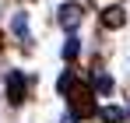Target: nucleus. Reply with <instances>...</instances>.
<instances>
[{
  "mask_svg": "<svg viewBox=\"0 0 130 123\" xmlns=\"http://www.w3.org/2000/svg\"><path fill=\"white\" fill-rule=\"evenodd\" d=\"M95 88H99L102 95H109V91H112V78H106V74H99V78H95Z\"/></svg>",
  "mask_w": 130,
  "mask_h": 123,
  "instance_id": "obj_5",
  "label": "nucleus"
},
{
  "mask_svg": "<svg viewBox=\"0 0 130 123\" xmlns=\"http://www.w3.org/2000/svg\"><path fill=\"white\" fill-rule=\"evenodd\" d=\"M63 56H67V60H74V56H77V39H67V46H63Z\"/></svg>",
  "mask_w": 130,
  "mask_h": 123,
  "instance_id": "obj_6",
  "label": "nucleus"
},
{
  "mask_svg": "<svg viewBox=\"0 0 130 123\" xmlns=\"http://www.w3.org/2000/svg\"><path fill=\"white\" fill-rule=\"evenodd\" d=\"M7 99L14 105L25 102V74L21 70H11V78H7Z\"/></svg>",
  "mask_w": 130,
  "mask_h": 123,
  "instance_id": "obj_1",
  "label": "nucleus"
},
{
  "mask_svg": "<svg viewBox=\"0 0 130 123\" xmlns=\"http://www.w3.org/2000/svg\"><path fill=\"white\" fill-rule=\"evenodd\" d=\"M14 32H18V35H21V39H28V25H25V18H21V14H18V18H14Z\"/></svg>",
  "mask_w": 130,
  "mask_h": 123,
  "instance_id": "obj_7",
  "label": "nucleus"
},
{
  "mask_svg": "<svg viewBox=\"0 0 130 123\" xmlns=\"http://www.w3.org/2000/svg\"><path fill=\"white\" fill-rule=\"evenodd\" d=\"M123 21H127L123 7H106V11H102V25H106V28H123Z\"/></svg>",
  "mask_w": 130,
  "mask_h": 123,
  "instance_id": "obj_3",
  "label": "nucleus"
},
{
  "mask_svg": "<svg viewBox=\"0 0 130 123\" xmlns=\"http://www.w3.org/2000/svg\"><path fill=\"white\" fill-rule=\"evenodd\" d=\"M77 21H81V4H63L60 7V25L63 28H77Z\"/></svg>",
  "mask_w": 130,
  "mask_h": 123,
  "instance_id": "obj_2",
  "label": "nucleus"
},
{
  "mask_svg": "<svg viewBox=\"0 0 130 123\" xmlns=\"http://www.w3.org/2000/svg\"><path fill=\"white\" fill-rule=\"evenodd\" d=\"M99 120L102 123H123V109L120 105H102L99 109Z\"/></svg>",
  "mask_w": 130,
  "mask_h": 123,
  "instance_id": "obj_4",
  "label": "nucleus"
}]
</instances>
